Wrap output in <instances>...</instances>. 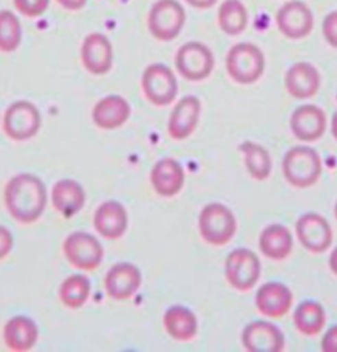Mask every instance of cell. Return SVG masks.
I'll return each instance as SVG.
<instances>
[{
	"instance_id": "cell-1",
	"label": "cell",
	"mask_w": 337,
	"mask_h": 352,
	"mask_svg": "<svg viewBox=\"0 0 337 352\" xmlns=\"http://www.w3.org/2000/svg\"><path fill=\"white\" fill-rule=\"evenodd\" d=\"M4 204L19 223H34L47 208V186L32 173H20L8 181L4 189Z\"/></svg>"
},
{
	"instance_id": "cell-2",
	"label": "cell",
	"mask_w": 337,
	"mask_h": 352,
	"mask_svg": "<svg viewBox=\"0 0 337 352\" xmlns=\"http://www.w3.org/2000/svg\"><path fill=\"white\" fill-rule=\"evenodd\" d=\"M319 153L310 146L298 145L289 149L282 160V173L291 186L307 189L314 186L321 176Z\"/></svg>"
},
{
	"instance_id": "cell-3",
	"label": "cell",
	"mask_w": 337,
	"mask_h": 352,
	"mask_svg": "<svg viewBox=\"0 0 337 352\" xmlns=\"http://www.w3.org/2000/svg\"><path fill=\"white\" fill-rule=\"evenodd\" d=\"M265 56L257 45L252 43H239L228 50L225 69L228 76L239 85H252L257 82L265 72Z\"/></svg>"
},
{
	"instance_id": "cell-4",
	"label": "cell",
	"mask_w": 337,
	"mask_h": 352,
	"mask_svg": "<svg viewBox=\"0 0 337 352\" xmlns=\"http://www.w3.org/2000/svg\"><path fill=\"white\" fill-rule=\"evenodd\" d=\"M199 232L203 241L222 247L233 239L237 222L232 210L223 204H209L199 214Z\"/></svg>"
},
{
	"instance_id": "cell-5",
	"label": "cell",
	"mask_w": 337,
	"mask_h": 352,
	"mask_svg": "<svg viewBox=\"0 0 337 352\" xmlns=\"http://www.w3.org/2000/svg\"><path fill=\"white\" fill-rule=\"evenodd\" d=\"M186 23V11L178 0H157L148 15L150 34L162 43L176 40Z\"/></svg>"
},
{
	"instance_id": "cell-6",
	"label": "cell",
	"mask_w": 337,
	"mask_h": 352,
	"mask_svg": "<svg viewBox=\"0 0 337 352\" xmlns=\"http://www.w3.org/2000/svg\"><path fill=\"white\" fill-rule=\"evenodd\" d=\"M176 67L185 80L200 82L209 78L213 72L215 57L206 44L189 41L178 49Z\"/></svg>"
},
{
	"instance_id": "cell-7",
	"label": "cell",
	"mask_w": 337,
	"mask_h": 352,
	"mask_svg": "<svg viewBox=\"0 0 337 352\" xmlns=\"http://www.w3.org/2000/svg\"><path fill=\"white\" fill-rule=\"evenodd\" d=\"M224 274L228 284L239 292H248L257 284L261 276V261L248 248L233 250L225 260Z\"/></svg>"
},
{
	"instance_id": "cell-8",
	"label": "cell",
	"mask_w": 337,
	"mask_h": 352,
	"mask_svg": "<svg viewBox=\"0 0 337 352\" xmlns=\"http://www.w3.org/2000/svg\"><path fill=\"white\" fill-rule=\"evenodd\" d=\"M141 87L146 99L159 107L172 104L177 98V78L169 66L160 63L149 65L145 69Z\"/></svg>"
},
{
	"instance_id": "cell-9",
	"label": "cell",
	"mask_w": 337,
	"mask_h": 352,
	"mask_svg": "<svg viewBox=\"0 0 337 352\" xmlns=\"http://www.w3.org/2000/svg\"><path fill=\"white\" fill-rule=\"evenodd\" d=\"M3 127L7 136L15 142L34 138L41 127V113L28 100H17L4 113Z\"/></svg>"
},
{
	"instance_id": "cell-10",
	"label": "cell",
	"mask_w": 337,
	"mask_h": 352,
	"mask_svg": "<svg viewBox=\"0 0 337 352\" xmlns=\"http://www.w3.org/2000/svg\"><path fill=\"white\" fill-rule=\"evenodd\" d=\"M64 252L69 263L82 271H95L104 256L97 236L83 231H75L65 239Z\"/></svg>"
},
{
	"instance_id": "cell-11",
	"label": "cell",
	"mask_w": 337,
	"mask_h": 352,
	"mask_svg": "<svg viewBox=\"0 0 337 352\" xmlns=\"http://www.w3.org/2000/svg\"><path fill=\"white\" fill-rule=\"evenodd\" d=\"M295 232L307 251L311 254L325 252L334 241V232L328 221L316 212H305L295 224Z\"/></svg>"
},
{
	"instance_id": "cell-12",
	"label": "cell",
	"mask_w": 337,
	"mask_h": 352,
	"mask_svg": "<svg viewBox=\"0 0 337 352\" xmlns=\"http://www.w3.org/2000/svg\"><path fill=\"white\" fill-rule=\"evenodd\" d=\"M277 27L290 40H302L314 30V15L301 0H290L277 12Z\"/></svg>"
},
{
	"instance_id": "cell-13",
	"label": "cell",
	"mask_w": 337,
	"mask_h": 352,
	"mask_svg": "<svg viewBox=\"0 0 337 352\" xmlns=\"http://www.w3.org/2000/svg\"><path fill=\"white\" fill-rule=\"evenodd\" d=\"M245 350L251 352H281L285 349V336L269 320H253L241 334Z\"/></svg>"
},
{
	"instance_id": "cell-14",
	"label": "cell",
	"mask_w": 337,
	"mask_h": 352,
	"mask_svg": "<svg viewBox=\"0 0 337 352\" xmlns=\"http://www.w3.org/2000/svg\"><path fill=\"white\" fill-rule=\"evenodd\" d=\"M80 60L89 73L94 76L107 74L113 64V43L103 33H90L82 43Z\"/></svg>"
},
{
	"instance_id": "cell-15",
	"label": "cell",
	"mask_w": 337,
	"mask_h": 352,
	"mask_svg": "<svg viewBox=\"0 0 337 352\" xmlns=\"http://www.w3.org/2000/svg\"><path fill=\"white\" fill-rule=\"evenodd\" d=\"M290 129L301 142H316L327 131V115L315 104L299 106L291 113Z\"/></svg>"
},
{
	"instance_id": "cell-16",
	"label": "cell",
	"mask_w": 337,
	"mask_h": 352,
	"mask_svg": "<svg viewBox=\"0 0 337 352\" xmlns=\"http://www.w3.org/2000/svg\"><path fill=\"white\" fill-rule=\"evenodd\" d=\"M143 283L140 270L132 263H117L106 274L104 287L108 297L126 301L135 296Z\"/></svg>"
},
{
	"instance_id": "cell-17",
	"label": "cell",
	"mask_w": 337,
	"mask_h": 352,
	"mask_svg": "<svg viewBox=\"0 0 337 352\" xmlns=\"http://www.w3.org/2000/svg\"><path fill=\"white\" fill-rule=\"evenodd\" d=\"M200 112L202 103L199 98L186 96L179 99L169 118V135L178 142L190 138L198 127Z\"/></svg>"
},
{
	"instance_id": "cell-18",
	"label": "cell",
	"mask_w": 337,
	"mask_h": 352,
	"mask_svg": "<svg viewBox=\"0 0 337 352\" xmlns=\"http://www.w3.org/2000/svg\"><path fill=\"white\" fill-rule=\"evenodd\" d=\"M294 296L289 287L282 283H266L256 293V307L268 318H281L286 316L292 306Z\"/></svg>"
},
{
	"instance_id": "cell-19",
	"label": "cell",
	"mask_w": 337,
	"mask_h": 352,
	"mask_svg": "<svg viewBox=\"0 0 337 352\" xmlns=\"http://www.w3.org/2000/svg\"><path fill=\"white\" fill-rule=\"evenodd\" d=\"M321 73L310 63H297L290 66L285 76V87L290 96L303 100L316 96L321 89Z\"/></svg>"
},
{
	"instance_id": "cell-20",
	"label": "cell",
	"mask_w": 337,
	"mask_h": 352,
	"mask_svg": "<svg viewBox=\"0 0 337 352\" xmlns=\"http://www.w3.org/2000/svg\"><path fill=\"white\" fill-rule=\"evenodd\" d=\"M94 226L100 236L116 241L127 231L128 212L120 202L106 201L95 211Z\"/></svg>"
},
{
	"instance_id": "cell-21",
	"label": "cell",
	"mask_w": 337,
	"mask_h": 352,
	"mask_svg": "<svg viewBox=\"0 0 337 352\" xmlns=\"http://www.w3.org/2000/svg\"><path fill=\"white\" fill-rule=\"evenodd\" d=\"M185 170L177 160L166 157L156 162L150 173V182L156 192L170 198L177 195L185 185Z\"/></svg>"
},
{
	"instance_id": "cell-22",
	"label": "cell",
	"mask_w": 337,
	"mask_h": 352,
	"mask_svg": "<svg viewBox=\"0 0 337 352\" xmlns=\"http://www.w3.org/2000/svg\"><path fill=\"white\" fill-rule=\"evenodd\" d=\"M130 111L127 99L120 96H107L95 104L93 110V120L99 129L113 131L126 124Z\"/></svg>"
},
{
	"instance_id": "cell-23",
	"label": "cell",
	"mask_w": 337,
	"mask_h": 352,
	"mask_svg": "<svg viewBox=\"0 0 337 352\" xmlns=\"http://www.w3.org/2000/svg\"><path fill=\"white\" fill-rule=\"evenodd\" d=\"M51 202L54 208L69 219L77 215L84 206L86 192L80 182L65 178L53 186Z\"/></svg>"
},
{
	"instance_id": "cell-24",
	"label": "cell",
	"mask_w": 337,
	"mask_h": 352,
	"mask_svg": "<svg viewBox=\"0 0 337 352\" xmlns=\"http://www.w3.org/2000/svg\"><path fill=\"white\" fill-rule=\"evenodd\" d=\"M3 339L12 351H30L38 340V327L31 318L17 316L5 323Z\"/></svg>"
},
{
	"instance_id": "cell-25",
	"label": "cell",
	"mask_w": 337,
	"mask_h": 352,
	"mask_svg": "<svg viewBox=\"0 0 337 352\" xmlns=\"http://www.w3.org/2000/svg\"><path fill=\"white\" fill-rule=\"evenodd\" d=\"M292 235L289 228L282 224H269L259 235L258 245L264 256L282 261L292 252Z\"/></svg>"
},
{
	"instance_id": "cell-26",
	"label": "cell",
	"mask_w": 337,
	"mask_h": 352,
	"mask_svg": "<svg viewBox=\"0 0 337 352\" xmlns=\"http://www.w3.org/2000/svg\"><path fill=\"white\" fill-rule=\"evenodd\" d=\"M163 326L169 336L178 342H189L198 334V318L189 307L176 305L166 310Z\"/></svg>"
},
{
	"instance_id": "cell-27",
	"label": "cell",
	"mask_w": 337,
	"mask_h": 352,
	"mask_svg": "<svg viewBox=\"0 0 337 352\" xmlns=\"http://www.w3.org/2000/svg\"><path fill=\"white\" fill-rule=\"evenodd\" d=\"M292 322L302 336H315L323 331L327 322V314L319 302L305 301L297 306Z\"/></svg>"
},
{
	"instance_id": "cell-28",
	"label": "cell",
	"mask_w": 337,
	"mask_h": 352,
	"mask_svg": "<svg viewBox=\"0 0 337 352\" xmlns=\"http://www.w3.org/2000/svg\"><path fill=\"white\" fill-rule=\"evenodd\" d=\"M240 151L244 155L245 166L249 176L256 181H265L269 178L273 169V162L266 148L255 142H244L240 145Z\"/></svg>"
},
{
	"instance_id": "cell-29",
	"label": "cell",
	"mask_w": 337,
	"mask_h": 352,
	"mask_svg": "<svg viewBox=\"0 0 337 352\" xmlns=\"http://www.w3.org/2000/svg\"><path fill=\"white\" fill-rule=\"evenodd\" d=\"M248 11L240 0H224L218 11V25L228 36H237L248 27Z\"/></svg>"
},
{
	"instance_id": "cell-30",
	"label": "cell",
	"mask_w": 337,
	"mask_h": 352,
	"mask_svg": "<svg viewBox=\"0 0 337 352\" xmlns=\"http://www.w3.org/2000/svg\"><path fill=\"white\" fill-rule=\"evenodd\" d=\"M91 293V283L83 274H73L65 278L60 287V300L69 309H80L87 302Z\"/></svg>"
},
{
	"instance_id": "cell-31",
	"label": "cell",
	"mask_w": 337,
	"mask_h": 352,
	"mask_svg": "<svg viewBox=\"0 0 337 352\" xmlns=\"http://www.w3.org/2000/svg\"><path fill=\"white\" fill-rule=\"evenodd\" d=\"M23 37V30L19 17L10 10L0 11V52H15Z\"/></svg>"
},
{
	"instance_id": "cell-32",
	"label": "cell",
	"mask_w": 337,
	"mask_h": 352,
	"mask_svg": "<svg viewBox=\"0 0 337 352\" xmlns=\"http://www.w3.org/2000/svg\"><path fill=\"white\" fill-rule=\"evenodd\" d=\"M50 0H14V7L23 16L36 19L48 11Z\"/></svg>"
},
{
	"instance_id": "cell-33",
	"label": "cell",
	"mask_w": 337,
	"mask_h": 352,
	"mask_svg": "<svg viewBox=\"0 0 337 352\" xmlns=\"http://www.w3.org/2000/svg\"><path fill=\"white\" fill-rule=\"evenodd\" d=\"M323 36L325 41L332 47L337 49V11L329 12L323 20Z\"/></svg>"
},
{
	"instance_id": "cell-34",
	"label": "cell",
	"mask_w": 337,
	"mask_h": 352,
	"mask_svg": "<svg viewBox=\"0 0 337 352\" xmlns=\"http://www.w3.org/2000/svg\"><path fill=\"white\" fill-rule=\"evenodd\" d=\"M14 247V236L11 231L3 226H0V260L10 255Z\"/></svg>"
},
{
	"instance_id": "cell-35",
	"label": "cell",
	"mask_w": 337,
	"mask_h": 352,
	"mask_svg": "<svg viewBox=\"0 0 337 352\" xmlns=\"http://www.w3.org/2000/svg\"><path fill=\"white\" fill-rule=\"evenodd\" d=\"M321 350L324 352H337V324L328 329L323 336Z\"/></svg>"
},
{
	"instance_id": "cell-36",
	"label": "cell",
	"mask_w": 337,
	"mask_h": 352,
	"mask_svg": "<svg viewBox=\"0 0 337 352\" xmlns=\"http://www.w3.org/2000/svg\"><path fill=\"white\" fill-rule=\"evenodd\" d=\"M57 3L67 11H80L87 4V0H57Z\"/></svg>"
},
{
	"instance_id": "cell-37",
	"label": "cell",
	"mask_w": 337,
	"mask_h": 352,
	"mask_svg": "<svg viewBox=\"0 0 337 352\" xmlns=\"http://www.w3.org/2000/svg\"><path fill=\"white\" fill-rule=\"evenodd\" d=\"M185 1L196 10H209L216 4L218 0H185Z\"/></svg>"
},
{
	"instance_id": "cell-38",
	"label": "cell",
	"mask_w": 337,
	"mask_h": 352,
	"mask_svg": "<svg viewBox=\"0 0 337 352\" xmlns=\"http://www.w3.org/2000/svg\"><path fill=\"white\" fill-rule=\"evenodd\" d=\"M329 268L332 273L337 276V247L332 251V254L329 256Z\"/></svg>"
},
{
	"instance_id": "cell-39",
	"label": "cell",
	"mask_w": 337,
	"mask_h": 352,
	"mask_svg": "<svg viewBox=\"0 0 337 352\" xmlns=\"http://www.w3.org/2000/svg\"><path fill=\"white\" fill-rule=\"evenodd\" d=\"M331 129H332V135H334V138L336 139L337 142V112H335L334 116H332V126H331Z\"/></svg>"
},
{
	"instance_id": "cell-40",
	"label": "cell",
	"mask_w": 337,
	"mask_h": 352,
	"mask_svg": "<svg viewBox=\"0 0 337 352\" xmlns=\"http://www.w3.org/2000/svg\"><path fill=\"white\" fill-rule=\"evenodd\" d=\"M335 217H336V221H337V202H336V205H335Z\"/></svg>"
}]
</instances>
